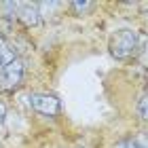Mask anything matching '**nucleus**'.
<instances>
[{"label": "nucleus", "instance_id": "1", "mask_svg": "<svg viewBox=\"0 0 148 148\" xmlns=\"http://www.w3.org/2000/svg\"><path fill=\"white\" fill-rule=\"evenodd\" d=\"M108 49H110V55L114 59H119V62H127V59H131V57L138 55V51L142 49V40H140L136 30L121 28V30H116L110 36Z\"/></svg>", "mask_w": 148, "mask_h": 148}, {"label": "nucleus", "instance_id": "2", "mask_svg": "<svg viewBox=\"0 0 148 148\" xmlns=\"http://www.w3.org/2000/svg\"><path fill=\"white\" fill-rule=\"evenodd\" d=\"M23 74H25V66L19 57H15L13 62H9L6 66L0 68V89H4V91L17 89L23 80Z\"/></svg>", "mask_w": 148, "mask_h": 148}, {"label": "nucleus", "instance_id": "3", "mask_svg": "<svg viewBox=\"0 0 148 148\" xmlns=\"http://www.w3.org/2000/svg\"><path fill=\"white\" fill-rule=\"evenodd\" d=\"M30 106H32V110L45 114V116H57L59 110H62L59 99L53 95V93H42V91L30 95Z\"/></svg>", "mask_w": 148, "mask_h": 148}, {"label": "nucleus", "instance_id": "4", "mask_svg": "<svg viewBox=\"0 0 148 148\" xmlns=\"http://www.w3.org/2000/svg\"><path fill=\"white\" fill-rule=\"evenodd\" d=\"M15 17L21 21L23 28H36V25L40 23V15H38L36 2H19V9H17Z\"/></svg>", "mask_w": 148, "mask_h": 148}, {"label": "nucleus", "instance_id": "5", "mask_svg": "<svg viewBox=\"0 0 148 148\" xmlns=\"http://www.w3.org/2000/svg\"><path fill=\"white\" fill-rule=\"evenodd\" d=\"M15 57H17V53H13V47L6 42V38L2 34H0V68L6 66L9 62H13Z\"/></svg>", "mask_w": 148, "mask_h": 148}, {"label": "nucleus", "instance_id": "6", "mask_svg": "<svg viewBox=\"0 0 148 148\" xmlns=\"http://www.w3.org/2000/svg\"><path fill=\"white\" fill-rule=\"evenodd\" d=\"M36 6H38V15L42 19V17H51L55 9H59V2H36Z\"/></svg>", "mask_w": 148, "mask_h": 148}, {"label": "nucleus", "instance_id": "7", "mask_svg": "<svg viewBox=\"0 0 148 148\" xmlns=\"http://www.w3.org/2000/svg\"><path fill=\"white\" fill-rule=\"evenodd\" d=\"M70 9L76 15H85V13H89L93 9V2H80V0H76V2H70Z\"/></svg>", "mask_w": 148, "mask_h": 148}, {"label": "nucleus", "instance_id": "8", "mask_svg": "<svg viewBox=\"0 0 148 148\" xmlns=\"http://www.w3.org/2000/svg\"><path fill=\"white\" fill-rule=\"evenodd\" d=\"M138 114L140 119H146V93H142L138 99Z\"/></svg>", "mask_w": 148, "mask_h": 148}, {"label": "nucleus", "instance_id": "9", "mask_svg": "<svg viewBox=\"0 0 148 148\" xmlns=\"http://www.w3.org/2000/svg\"><path fill=\"white\" fill-rule=\"evenodd\" d=\"M4 119H6V106L0 102V125L4 123Z\"/></svg>", "mask_w": 148, "mask_h": 148}]
</instances>
